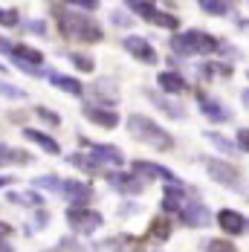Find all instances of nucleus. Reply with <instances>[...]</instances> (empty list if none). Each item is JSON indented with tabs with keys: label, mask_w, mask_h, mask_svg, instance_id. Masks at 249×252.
Masks as SVG:
<instances>
[{
	"label": "nucleus",
	"mask_w": 249,
	"mask_h": 252,
	"mask_svg": "<svg viewBox=\"0 0 249 252\" xmlns=\"http://www.w3.org/2000/svg\"><path fill=\"white\" fill-rule=\"evenodd\" d=\"M12 58H15V64L21 67V70H26V73H32V76H38V64L44 61V55L38 50H32V47H15L12 50Z\"/></svg>",
	"instance_id": "8"
},
{
	"label": "nucleus",
	"mask_w": 249,
	"mask_h": 252,
	"mask_svg": "<svg viewBox=\"0 0 249 252\" xmlns=\"http://www.w3.org/2000/svg\"><path fill=\"white\" fill-rule=\"evenodd\" d=\"M238 151H249V127L238 130Z\"/></svg>",
	"instance_id": "36"
},
{
	"label": "nucleus",
	"mask_w": 249,
	"mask_h": 252,
	"mask_svg": "<svg viewBox=\"0 0 249 252\" xmlns=\"http://www.w3.org/2000/svg\"><path fill=\"white\" fill-rule=\"evenodd\" d=\"M67 223L70 229H75L78 235H90V232H96L101 226V215L99 212H93V209H70L67 212Z\"/></svg>",
	"instance_id": "5"
},
{
	"label": "nucleus",
	"mask_w": 249,
	"mask_h": 252,
	"mask_svg": "<svg viewBox=\"0 0 249 252\" xmlns=\"http://www.w3.org/2000/svg\"><path fill=\"white\" fill-rule=\"evenodd\" d=\"M70 6H78V9H84V12H93L99 3H96V0H75V3H70Z\"/></svg>",
	"instance_id": "38"
},
{
	"label": "nucleus",
	"mask_w": 249,
	"mask_h": 252,
	"mask_svg": "<svg viewBox=\"0 0 249 252\" xmlns=\"http://www.w3.org/2000/svg\"><path fill=\"white\" fill-rule=\"evenodd\" d=\"M64 197L73 203L75 209H81V203H87L93 197V189L84 186V183H78V180H67L64 183Z\"/></svg>",
	"instance_id": "13"
},
{
	"label": "nucleus",
	"mask_w": 249,
	"mask_h": 252,
	"mask_svg": "<svg viewBox=\"0 0 249 252\" xmlns=\"http://www.w3.org/2000/svg\"><path fill=\"white\" fill-rule=\"evenodd\" d=\"M0 73H6V67H3V64H0Z\"/></svg>",
	"instance_id": "45"
},
{
	"label": "nucleus",
	"mask_w": 249,
	"mask_h": 252,
	"mask_svg": "<svg viewBox=\"0 0 249 252\" xmlns=\"http://www.w3.org/2000/svg\"><path fill=\"white\" fill-rule=\"evenodd\" d=\"M127 130H130L133 139L145 142V145L156 148V151H171V148H174V136H171L168 130H162L156 122H151L148 116L133 113V116L127 119Z\"/></svg>",
	"instance_id": "1"
},
{
	"label": "nucleus",
	"mask_w": 249,
	"mask_h": 252,
	"mask_svg": "<svg viewBox=\"0 0 249 252\" xmlns=\"http://www.w3.org/2000/svg\"><path fill=\"white\" fill-rule=\"evenodd\" d=\"M200 110L206 113L209 122H229L232 119V110L226 104H220L218 99H212V96H200Z\"/></svg>",
	"instance_id": "9"
},
{
	"label": "nucleus",
	"mask_w": 249,
	"mask_h": 252,
	"mask_svg": "<svg viewBox=\"0 0 249 252\" xmlns=\"http://www.w3.org/2000/svg\"><path fill=\"white\" fill-rule=\"evenodd\" d=\"M241 99H244V104L249 107V90H244V93H241Z\"/></svg>",
	"instance_id": "44"
},
{
	"label": "nucleus",
	"mask_w": 249,
	"mask_h": 252,
	"mask_svg": "<svg viewBox=\"0 0 249 252\" xmlns=\"http://www.w3.org/2000/svg\"><path fill=\"white\" fill-rule=\"evenodd\" d=\"M206 162V171H209V177L212 180H218L220 186H226V189H241L244 183H241V171L235 168V165H229V162H223V159H215V157H206L203 159Z\"/></svg>",
	"instance_id": "4"
},
{
	"label": "nucleus",
	"mask_w": 249,
	"mask_h": 252,
	"mask_svg": "<svg viewBox=\"0 0 249 252\" xmlns=\"http://www.w3.org/2000/svg\"><path fill=\"white\" fill-rule=\"evenodd\" d=\"M206 139H209L218 151L229 154V157H232V154H238V142H229V139H226V136H220V133H206Z\"/></svg>",
	"instance_id": "23"
},
{
	"label": "nucleus",
	"mask_w": 249,
	"mask_h": 252,
	"mask_svg": "<svg viewBox=\"0 0 249 252\" xmlns=\"http://www.w3.org/2000/svg\"><path fill=\"white\" fill-rule=\"evenodd\" d=\"M171 50L177 55H206V52L218 50V41L206 32H197V29H188L183 35H174L171 38Z\"/></svg>",
	"instance_id": "3"
},
{
	"label": "nucleus",
	"mask_w": 249,
	"mask_h": 252,
	"mask_svg": "<svg viewBox=\"0 0 249 252\" xmlns=\"http://www.w3.org/2000/svg\"><path fill=\"white\" fill-rule=\"evenodd\" d=\"M90 151H93V159H96L99 165H110V168H119V165L124 162L122 151H119V148H113V145H104V142H101V145H93Z\"/></svg>",
	"instance_id": "12"
},
{
	"label": "nucleus",
	"mask_w": 249,
	"mask_h": 252,
	"mask_svg": "<svg viewBox=\"0 0 249 252\" xmlns=\"http://www.w3.org/2000/svg\"><path fill=\"white\" fill-rule=\"evenodd\" d=\"M70 58H73V64L78 67V70H84V73H90V70H93V58H87V55H78V52H73Z\"/></svg>",
	"instance_id": "32"
},
{
	"label": "nucleus",
	"mask_w": 249,
	"mask_h": 252,
	"mask_svg": "<svg viewBox=\"0 0 249 252\" xmlns=\"http://www.w3.org/2000/svg\"><path fill=\"white\" fill-rule=\"evenodd\" d=\"M124 50L130 52L136 61H142V64H156L154 47H151L145 38H139V35H127V38H124Z\"/></svg>",
	"instance_id": "7"
},
{
	"label": "nucleus",
	"mask_w": 249,
	"mask_h": 252,
	"mask_svg": "<svg viewBox=\"0 0 249 252\" xmlns=\"http://www.w3.org/2000/svg\"><path fill=\"white\" fill-rule=\"evenodd\" d=\"M84 116L90 122H96L99 127H116L119 125V116L113 110H101V107H93V104H84Z\"/></svg>",
	"instance_id": "14"
},
{
	"label": "nucleus",
	"mask_w": 249,
	"mask_h": 252,
	"mask_svg": "<svg viewBox=\"0 0 249 252\" xmlns=\"http://www.w3.org/2000/svg\"><path fill=\"white\" fill-rule=\"evenodd\" d=\"M50 84H52V87H58V90L73 93V96H81V93H84V87H81V81H78V78L61 76V73H50Z\"/></svg>",
	"instance_id": "16"
},
{
	"label": "nucleus",
	"mask_w": 249,
	"mask_h": 252,
	"mask_svg": "<svg viewBox=\"0 0 249 252\" xmlns=\"http://www.w3.org/2000/svg\"><path fill=\"white\" fill-rule=\"evenodd\" d=\"M107 183H110L113 189H119L122 194H139V191H142V180H139L136 174L113 171V174H107Z\"/></svg>",
	"instance_id": "10"
},
{
	"label": "nucleus",
	"mask_w": 249,
	"mask_h": 252,
	"mask_svg": "<svg viewBox=\"0 0 249 252\" xmlns=\"http://www.w3.org/2000/svg\"><path fill=\"white\" fill-rule=\"evenodd\" d=\"M133 15H142V18H148V21H154L156 18V9H154V3H145V0H130V3H124Z\"/></svg>",
	"instance_id": "24"
},
{
	"label": "nucleus",
	"mask_w": 249,
	"mask_h": 252,
	"mask_svg": "<svg viewBox=\"0 0 249 252\" xmlns=\"http://www.w3.org/2000/svg\"><path fill=\"white\" fill-rule=\"evenodd\" d=\"M58 24H61V32L73 41H101V26L90 21L87 15L58 9Z\"/></svg>",
	"instance_id": "2"
},
{
	"label": "nucleus",
	"mask_w": 249,
	"mask_h": 252,
	"mask_svg": "<svg viewBox=\"0 0 249 252\" xmlns=\"http://www.w3.org/2000/svg\"><path fill=\"white\" fill-rule=\"evenodd\" d=\"M200 9L206 15H229V3L223 0H200Z\"/></svg>",
	"instance_id": "25"
},
{
	"label": "nucleus",
	"mask_w": 249,
	"mask_h": 252,
	"mask_svg": "<svg viewBox=\"0 0 249 252\" xmlns=\"http://www.w3.org/2000/svg\"><path fill=\"white\" fill-rule=\"evenodd\" d=\"M218 223H220V229H223L226 235H244L249 229V220L241 215V212H235V209H223V212H218Z\"/></svg>",
	"instance_id": "6"
},
{
	"label": "nucleus",
	"mask_w": 249,
	"mask_h": 252,
	"mask_svg": "<svg viewBox=\"0 0 249 252\" xmlns=\"http://www.w3.org/2000/svg\"><path fill=\"white\" fill-rule=\"evenodd\" d=\"M35 189H52V191L64 194V183L58 177H35Z\"/></svg>",
	"instance_id": "27"
},
{
	"label": "nucleus",
	"mask_w": 249,
	"mask_h": 252,
	"mask_svg": "<svg viewBox=\"0 0 249 252\" xmlns=\"http://www.w3.org/2000/svg\"><path fill=\"white\" fill-rule=\"evenodd\" d=\"M9 235H12V226H9V223H3V220H0V238H9Z\"/></svg>",
	"instance_id": "42"
},
{
	"label": "nucleus",
	"mask_w": 249,
	"mask_h": 252,
	"mask_svg": "<svg viewBox=\"0 0 249 252\" xmlns=\"http://www.w3.org/2000/svg\"><path fill=\"white\" fill-rule=\"evenodd\" d=\"M113 24L127 26V24H130V18H127V15H122V12H113Z\"/></svg>",
	"instance_id": "40"
},
{
	"label": "nucleus",
	"mask_w": 249,
	"mask_h": 252,
	"mask_svg": "<svg viewBox=\"0 0 249 252\" xmlns=\"http://www.w3.org/2000/svg\"><path fill=\"white\" fill-rule=\"evenodd\" d=\"M168 235H171V223H168V218H156L148 229V238L151 241H168Z\"/></svg>",
	"instance_id": "20"
},
{
	"label": "nucleus",
	"mask_w": 249,
	"mask_h": 252,
	"mask_svg": "<svg viewBox=\"0 0 249 252\" xmlns=\"http://www.w3.org/2000/svg\"><path fill=\"white\" fill-rule=\"evenodd\" d=\"M162 209L165 212H183V189H165Z\"/></svg>",
	"instance_id": "22"
},
{
	"label": "nucleus",
	"mask_w": 249,
	"mask_h": 252,
	"mask_svg": "<svg viewBox=\"0 0 249 252\" xmlns=\"http://www.w3.org/2000/svg\"><path fill=\"white\" fill-rule=\"evenodd\" d=\"M148 99L162 110V113H168V116H174V119H183L186 116V110L180 107V104H174L171 99H165V96H159V93H148Z\"/></svg>",
	"instance_id": "18"
},
{
	"label": "nucleus",
	"mask_w": 249,
	"mask_h": 252,
	"mask_svg": "<svg viewBox=\"0 0 249 252\" xmlns=\"http://www.w3.org/2000/svg\"><path fill=\"white\" fill-rule=\"evenodd\" d=\"M0 96H9V99H26V93L21 87H12L6 81H0Z\"/></svg>",
	"instance_id": "31"
},
{
	"label": "nucleus",
	"mask_w": 249,
	"mask_h": 252,
	"mask_svg": "<svg viewBox=\"0 0 249 252\" xmlns=\"http://www.w3.org/2000/svg\"><path fill=\"white\" fill-rule=\"evenodd\" d=\"M35 113H38L47 125H61V116H58V113H52V110H47V107H38Z\"/></svg>",
	"instance_id": "34"
},
{
	"label": "nucleus",
	"mask_w": 249,
	"mask_h": 252,
	"mask_svg": "<svg viewBox=\"0 0 249 252\" xmlns=\"http://www.w3.org/2000/svg\"><path fill=\"white\" fill-rule=\"evenodd\" d=\"M6 159H18V162H24V159H29V157L21 154V151H9L6 145H0V162H6Z\"/></svg>",
	"instance_id": "33"
},
{
	"label": "nucleus",
	"mask_w": 249,
	"mask_h": 252,
	"mask_svg": "<svg viewBox=\"0 0 249 252\" xmlns=\"http://www.w3.org/2000/svg\"><path fill=\"white\" fill-rule=\"evenodd\" d=\"M159 87L165 90V93H186V78L177 76V73H159Z\"/></svg>",
	"instance_id": "19"
},
{
	"label": "nucleus",
	"mask_w": 249,
	"mask_h": 252,
	"mask_svg": "<svg viewBox=\"0 0 249 252\" xmlns=\"http://www.w3.org/2000/svg\"><path fill=\"white\" fill-rule=\"evenodd\" d=\"M206 252H238L229 241H223V238H215V241H209L206 244Z\"/></svg>",
	"instance_id": "29"
},
{
	"label": "nucleus",
	"mask_w": 249,
	"mask_h": 252,
	"mask_svg": "<svg viewBox=\"0 0 249 252\" xmlns=\"http://www.w3.org/2000/svg\"><path fill=\"white\" fill-rule=\"evenodd\" d=\"M96 93H99L101 101H107V104H116V101H119V90H116V84L107 81V78L96 81Z\"/></svg>",
	"instance_id": "21"
},
{
	"label": "nucleus",
	"mask_w": 249,
	"mask_h": 252,
	"mask_svg": "<svg viewBox=\"0 0 249 252\" xmlns=\"http://www.w3.org/2000/svg\"><path fill=\"white\" fill-rule=\"evenodd\" d=\"M15 47L9 44V38H0V52H12Z\"/></svg>",
	"instance_id": "41"
},
{
	"label": "nucleus",
	"mask_w": 249,
	"mask_h": 252,
	"mask_svg": "<svg viewBox=\"0 0 249 252\" xmlns=\"http://www.w3.org/2000/svg\"><path fill=\"white\" fill-rule=\"evenodd\" d=\"M0 24L3 26H15L18 24V12H15V9H0Z\"/></svg>",
	"instance_id": "35"
},
{
	"label": "nucleus",
	"mask_w": 249,
	"mask_h": 252,
	"mask_svg": "<svg viewBox=\"0 0 249 252\" xmlns=\"http://www.w3.org/2000/svg\"><path fill=\"white\" fill-rule=\"evenodd\" d=\"M133 168H136V174H139V177H148V180H151V177H162V180H171V183L177 180L168 168H162V165H156V162H148V159H136V162H133Z\"/></svg>",
	"instance_id": "15"
},
{
	"label": "nucleus",
	"mask_w": 249,
	"mask_h": 252,
	"mask_svg": "<svg viewBox=\"0 0 249 252\" xmlns=\"http://www.w3.org/2000/svg\"><path fill=\"white\" fill-rule=\"evenodd\" d=\"M180 215H183V223H186V226H206V223H209V209L200 200H191L188 206H183Z\"/></svg>",
	"instance_id": "11"
},
{
	"label": "nucleus",
	"mask_w": 249,
	"mask_h": 252,
	"mask_svg": "<svg viewBox=\"0 0 249 252\" xmlns=\"http://www.w3.org/2000/svg\"><path fill=\"white\" fill-rule=\"evenodd\" d=\"M70 162H73V165H78L81 171H87V174H93V171H99V168H101L93 157H81V154H73V157H70Z\"/></svg>",
	"instance_id": "26"
},
{
	"label": "nucleus",
	"mask_w": 249,
	"mask_h": 252,
	"mask_svg": "<svg viewBox=\"0 0 249 252\" xmlns=\"http://www.w3.org/2000/svg\"><path fill=\"white\" fill-rule=\"evenodd\" d=\"M154 24L156 26H165V29H177L180 21H177L174 15H165V12H156V18H154Z\"/></svg>",
	"instance_id": "30"
},
{
	"label": "nucleus",
	"mask_w": 249,
	"mask_h": 252,
	"mask_svg": "<svg viewBox=\"0 0 249 252\" xmlns=\"http://www.w3.org/2000/svg\"><path fill=\"white\" fill-rule=\"evenodd\" d=\"M9 200L12 203H24V206H41V194H35V191H29V194H9Z\"/></svg>",
	"instance_id": "28"
},
{
	"label": "nucleus",
	"mask_w": 249,
	"mask_h": 252,
	"mask_svg": "<svg viewBox=\"0 0 249 252\" xmlns=\"http://www.w3.org/2000/svg\"><path fill=\"white\" fill-rule=\"evenodd\" d=\"M96 252H119V244L116 241H104V244L96 247Z\"/></svg>",
	"instance_id": "39"
},
{
	"label": "nucleus",
	"mask_w": 249,
	"mask_h": 252,
	"mask_svg": "<svg viewBox=\"0 0 249 252\" xmlns=\"http://www.w3.org/2000/svg\"><path fill=\"white\" fill-rule=\"evenodd\" d=\"M15 183V177H0V189H6V186H12Z\"/></svg>",
	"instance_id": "43"
},
{
	"label": "nucleus",
	"mask_w": 249,
	"mask_h": 252,
	"mask_svg": "<svg viewBox=\"0 0 249 252\" xmlns=\"http://www.w3.org/2000/svg\"><path fill=\"white\" fill-rule=\"evenodd\" d=\"M29 32H35V35H47V24H44V21H29Z\"/></svg>",
	"instance_id": "37"
},
{
	"label": "nucleus",
	"mask_w": 249,
	"mask_h": 252,
	"mask_svg": "<svg viewBox=\"0 0 249 252\" xmlns=\"http://www.w3.org/2000/svg\"><path fill=\"white\" fill-rule=\"evenodd\" d=\"M24 136L29 139V142H35V145H41L47 154H61V148H58V142L52 139V136H47V133H41V130H32V127H26Z\"/></svg>",
	"instance_id": "17"
}]
</instances>
